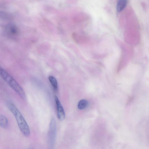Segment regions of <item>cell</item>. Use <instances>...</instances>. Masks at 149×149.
<instances>
[{"mask_svg":"<svg viewBox=\"0 0 149 149\" xmlns=\"http://www.w3.org/2000/svg\"><path fill=\"white\" fill-rule=\"evenodd\" d=\"M6 105L7 107L14 116L22 133L25 136H29L30 134L29 128L19 111L15 105L10 101H7Z\"/></svg>","mask_w":149,"mask_h":149,"instance_id":"cell-1","label":"cell"},{"mask_svg":"<svg viewBox=\"0 0 149 149\" xmlns=\"http://www.w3.org/2000/svg\"><path fill=\"white\" fill-rule=\"evenodd\" d=\"M0 76L20 97L26 99V95L22 88L14 78L1 66Z\"/></svg>","mask_w":149,"mask_h":149,"instance_id":"cell-2","label":"cell"},{"mask_svg":"<svg viewBox=\"0 0 149 149\" xmlns=\"http://www.w3.org/2000/svg\"><path fill=\"white\" fill-rule=\"evenodd\" d=\"M56 122L54 118H52L50 123L48 132V145L50 148H53L55 142L56 133Z\"/></svg>","mask_w":149,"mask_h":149,"instance_id":"cell-3","label":"cell"},{"mask_svg":"<svg viewBox=\"0 0 149 149\" xmlns=\"http://www.w3.org/2000/svg\"><path fill=\"white\" fill-rule=\"evenodd\" d=\"M54 99L57 108V117L60 120L63 121L65 118L64 110L60 101L56 96H54Z\"/></svg>","mask_w":149,"mask_h":149,"instance_id":"cell-4","label":"cell"},{"mask_svg":"<svg viewBox=\"0 0 149 149\" xmlns=\"http://www.w3.org/2000/svg\"><path fill=\"white\" fill-rule=\"evenodd\" d=\"M9 126V122L7 118L4 116L0 115V127L3 128H7Z\"/></svg>","mask_w":149,"mask_h":149,"instance_id":"cell-5","label":"cell"},{"mask_svg":"<svg viewBox=\"0 0 149 149\" xmlns=\"http://www.w3.org/2000/svg\"><path fill=\"white\" fill-rule=\"evenodd\" d=\"M127 0H118L117 2L116 9L118 12L122 11L126 6Z\"/></svg>","mask_w":149,"mask_h":149,"instance_id":"cell-6","label":"cell"},{"mask_svg":"<svg viewBox=\"0 0 149 149\" xmlns=\"http://www.w3.org/2000/svg\"><path fill=\"white\" fill-rule=\"evenodd\" d=\"M88 104V102L87 100L84 99H82L79 102L77 107L79 109L82 110L86 108Z\"/></svg>","mask_w":149,"mask_h":149,"instance_id":"cell-7","label":"cell"},{"mask_svg":"<svg viewBox=\"0 0 149 149\" xmlns=\"http://www.w3.org/2000/svg\"><path fill=\"white\" fill-rule=\"evenodd\" d=\"M49 79L53 86L54 90L57 91L58 89V85L57 80L54 77L50 76L49 77Z\"/></svg>","mask_w":149,"mask_h":149,"instance_id":"cell-8","label":"cell"}]
</instances>
